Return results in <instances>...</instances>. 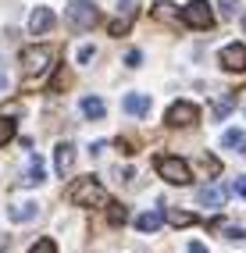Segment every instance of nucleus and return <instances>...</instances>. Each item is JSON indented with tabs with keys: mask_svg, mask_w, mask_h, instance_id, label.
<instances>
[{
	"mask_svg": "<svg viewBox=\"0 0 246 253\" xmlns=\"http://www.w3.org/2000/svg\"><path fill=\"white\" fill-rule=\"evenodd\" d=\"M221 64H225L228 72H243V68H246V46H243V43L225 46V50H221Z\"/></svg>",
	"mask_w": 246,
	"mask_h": 253,
	"instance_id": "9d476101",
	"label": "nucleus"
},
{
	"mask_svg": "<svg viewBox=\"0 0 246 253\" xmlns=\"http://www.w3.org/2000/svg\"><path fill=\"white\" fill-rule=\"evenodd\" d=\"M196 200H200L204 207H225V185L221 182H207L196 189Z\"/></svg>",
	"mask_w": 246,
	"mask_h": 253,
	"instance_id": "0eeeda50",
	"label": "nucleus"
},
{
	"mask_svg": "<svg viewBox=\"0 0 246 253\" xmlns=\"http://www.w3.org/2000/svg\"><path fill=\"white\" fill-rule=\"evenodd\" d=\"M22 182H25V185H40V182H43V161H40V157L29 161V171H25Z\"/></svg>",
	"mask_w": 246,
	"mask_h": 253,
	"instance_id": "f3484780",
	"label": "nucleus"
},
{
	"mask_svg": "<svg viewBox=\"0 0 246 253\" xmlns=\"http://www.w3.org/2000/svg\"><path fill=\"white\" fill-rule=\"evenodd\" d=\"M168 221H171L175 228H186V225H196V214H193V211H178V207H171V211H168Z\"/></svg>",
	"mask_w": 246,
	"mask_h": 253,
	"instance_id": "dca6fc26",
	"label": "nucleus"
},
{
	"mask_svg": "<svg viewBox=\"0 0 246 253\" xmlns=\"http://www.w3.org/2000/svg\"><path fill=\"white\" fill-rule=\"evenodd\" d=\"M14 139V122L11 118H0V146H7Z\"/></svg>",
	"mask_w": 246,
	"mask_h": 253,
	"instance_id": "a211bd4d",
	"label": "nucleus"
},
{
	"mask_svg": "<svg viewBox=\"0 0 246 253\" xmlns=\"http://www.w3.org/2000/svg\"><path fill=\"white\" fill-rule=\"evenodd\" d=\"M82 114L96 122V118H104V114H107V107H104V100H100V96H86V100H82Z\"/></svg>",
	"mask_w": 246,
	"mask_h": 253,
	"instance_id": "ddd939ff",
	"label": "nucleus"
},
{
	"mask_svg": "<svg viewBox=\"0 0 246 253\" xmlns=\"http://www.w3.org/2000/svg\"><path fill=\"white\" fill-rule=\"evenodd\" d=\"M239 143H243V132L239 128H228L225 136H221V146H239Z\"/></svg>",
	"mask_w": 246,
	"mask_h": 253,
	"instance_id": "aec40b11",
	"label": "nucleus"
},
{
	"mask_svg": "<svg viewBox=\"0 0 246 253\" xmlns=\"http://www.w3.org/2000/svg\"><path fill=\"white\" fill-rule=\"evenodd\" d=\"M0 89H7V64L0 61Z\"/></svg>",
	"mask_w": 246,
	"mask_h": 253,
	"instance_id": "cd10ccee",
	"label": "nucleus"
},
{
	"mask_svg": "<svg viewBox=\"0 0 246 253\" xmlns=\"http://www.w3.org/2000/svg\"><path fill=\"white\" fill-rule=\"evenodd\" d=\"M36 214H40V207L32 204V200H25V204H14V207H7V217H11V221H32Z\"/></svg>",
	"mask_w": 246,
	"mask_h": 253,
	"instance_id": "f8f14e48",
	"label": "nucleus"
},
{
	"mask_svg": "<svg viewBox=\"0 0 246 253\" xmlns=\"http://www.w3.org/2000/svg\"><path fill=\"white\" fill-rule=\"evenodd\" d=\"M96 22H100V11H96L89 0H72V11H68V25H72V29L86 32V29H93Z\"/></svg>",
	"mask_w": 246,
	"mask_h": 253,
	"instance_id": "20e7f679",
	"label": "nucleus"
},
{
	"mask_svg": "<svg viewBox=\"0 0 246 253\" xmlns=\"http://www.w3.org/2000/svg\"><path fill=\"white\" fill-rule=\"evenodd\" d=\"M107 221H111L114 228H122V225L128 221V211H125V204H118V200H111V204H107Z\"/></svg>",
	"mask_w": 246,
	"mask_h": 253,
	"instance_id": "4468645a",
	"label": "nucleus"
},
{
	"mask_svg": "<svg viewBox=\"0 0 246 253\" xmlns=\"http://www.w3.org/2000/svg\"><path fill=\"white\" fill-rule=\"evenodd\" d=\"M50 29H54V11L50 7H36L32 18H29V32L32 36H46Z\"/></svg>",
	"mask_w": 246,
	"mask_h": 253,
	"instance_id": "1a4fd4ad",
	"label": "nucleus"
},
{
	"mask_svg": "<svg viewBox=\"0 0 246 253\" xmlns=\"http://www.w3.org/2000/svg\"><path fill=\"white\" fill-rule=\"evenodd\" d=\"M161 221H164V214L150 211V214H139V217H136V228H139V232H157Z\"/></svg>",
	"mask_w": 246,
	"mask_h": 253,
	"instance_id": "2eb2a0df",
	"label": "nucleus"
},
{
	"mask_svg": "<svg viewBox=\"0 0 246 253\" xmlns=\"http://www.w3.org/2000/svg\"><path fill=\"white\" fill-rule=\"evenodd\" d=\"M171 7H175V4H168V0H164V4H157V18H171V14H175Z\"/></svg>",
	"mask_w": 246,
	"mask_h": 253,
	"instance_id": "393cba45",
	"label": "nucleus"
},
{
	"mask_svg": "<svg viewBox=\"0 0 246 253\" xmlns=\"http://www.w3.org/2000/svg\"><path fill=\"white\" fill-rule=\"evenodd\" d=\"M0 253H4V243H0Z\"/></svg>",
	"mask_w": 246,
	"mask_h": 253,
	"instance_id": "2f4dec72",
	"label": "nucleus"
},
{
	"mask_svg": "<svg viewBox=\"0 0 246 253\" xmlns=\"http://www.w3.org/2000/svg\"><path fill=\"white\" fill-rule=\"evenodd\" d=\"M139 61H143V54H139V50H128V54H125V64H132V68H136Z\"/></svg>",
	"mask_w": 246,
	"mask_h": 253,
	"instance_id": "bb28decb",
	"label": "nucleus"
},
{
	"mask_svg": "<svg viewBox=\"0 0 246 253\" xmlns=\"http://www.w3.org/2000/svg\"><path fill=\"white\" fill-rule=\"evenodd\" d=\"M68 200H72L75 207H104L107 204V189L93 175H86V178H79L72 189H68Z\"/></svg>",
	"mask_w": 246,
	"mask_h": 253,
	"instance_id": "f257e3e1",
	"label": "nucleus"
},
{
	"mask_svg": "<svg viewBox=\"0 0 246 253\" xmlns=\"http://www.w3.org/2000/svg\"><path fill=\"white\" fill-rule=\"evenodd\" d=\"M68 82H72V75H68V72H64V68H61V72L54 75V82H50V93H61L64 86H68Z\"/></svg>",
	"mask_w": 246,
	"mask_h": 253,
	"instance_id": "6ab92c4d",
	"label": "nucleus"
},
{
	"mask_svg": "<svg viewBox=\"0 0 246 253\" xmlns=\"http://www.w3.org/2000/svg\"><path fill=\"white\" fill-rule=\"evenodd\" d=\"M196 118H200V107L189 104V100H178V104H171V107H168L164 122H168L171 128H186V125H193V122H196Z\"/></svg>",
	"mask_w": 246,
	"mask_h": 253,
	"instance_id": "423d86ee",
	"label": "nucleus"
},
{
	"mask_svg": "<svg viewBox=\"0 0 246 253\" xmlns=\"http://www.w3.org/2000/svg\"><path fill=\"white\" fill-rule=\"evenodd\" d=\"M189 253H207V246L204 243H189Z\"/></svg>",
	"mask_w": 246,
	"mask_h": 253,
	"instance_id": "c756f323",
	"label": "nucleus"
},
{
	"mask_svg": "<svg viewBox=\"0 0 246 253\" xmlns=\"http://www.w3.org/2000/svg\"><path fill=\"white\" fill-rule=\"evenodd\" d=\"M218 232L225 235V239H236V243H239V239H246V232H243V228H218Z\"/></svg>",
	"mask_w": 246,
	"mask_h": 253,
	"instance_id": "5701e85b",
	"label": "nucleus"
},
{
	"mask_svg": "<svg viewBox=\"0 0 246 253\" xmlns=\"http://www.w3.org/2000/svg\"><path fill=\"white\" fill-rule=\"evenodd\" d=\"M154 168H157V175L161 178H168L171 185H186L189 178H193V171H189V164L182 161V157H154Z\"/></svg>",
	"mask_w": 246,
	"mask_h": 253,
	"instance_id": "7ed1b4c3",
	"label": "nucleus"
},
{
	"mask_svg": "<svg viewBox=\"0 0 246 253\" xmlns=\"http://www.w3.org/2000/svg\"><path fill=\"white\" fill-rule=\"evenodd\" d=\"M22 68H25L29 79L43 75L46 68H54V50L50 46H25L22 50Z\"/></svg>",
	"mask_w": 246,
	"mask_h": 253,
	"instance_id": "f03ea898",
	"label": "nucleus"
},
{
	"mask_svg": "<svg viewBox=\"0 0 246 253\" xmlns=\"http://www.w3.org/2000/svg\"><path fill=\"white\" fill-rule=\"evenodd\" d=\"M146 111H150V96H143V93H128V96H125V114L143 118Z\"/></svg>",
	"mask_w": 246,
	"mask_h": 253,
	"instance_id": "9b49d317",
	"label": "nucleus"
},
{
	"mask_svg": "<svg viewBox=\"0 0 246 253\" xmlns=\"http://www.w3.org/2000/svg\"><path fill=\"white\" fill-rule=\"evenodd\" d=\"M218 4H221V14H225V18H228V14H236V0H218Z\"/></svg>",
	"mask_w": 246,
	"mask_h": 253,
	"instance_id": "a878e982",
	"label": "nucleus"
},
{
	"mask_svg": "<svg viewBox=\"0 0 246 253\" xmlns=\"http://www.w3.org/2000/svg\"><path fill=\"white\" fill-rule=\"evenodd\" d=\"M29 253H57V243H54V239H40Z\"/></svg>",
	"mask_w": 246,
	"mask_h": 253,
	"instance_id": "412c9836",
	"label": "nucleus"
},
{
	"mask_svg": "<svg viewBox=\"0 0 246 253\" xmlns=\"http://www.w3.org/2000/svg\"><path fill=\"white\" fill-rule=\"evenodd\" d=\"M72 164H75V146H72V143H57V150H54V168H57V175L68 178V175H72Z\"/></svg>",
	"mask_w": 246,
	"mask_h": 253,
	"instance_id": "6e6552de",
	"label": "nucleus"
},
{
	"mask_svg": "<svg viewBox=\"0 0 246 253\" xmlns=\"http://www.w3.org/2000/svg\"><path fill=\"white\" fill-rule=\"evenodd\" d=\"M228 111H232V96H225V100H214V118H225Z\"/></svg>",
	"mask_w": 246,
	"mask_h": 253,
	"instance_id": "4be33fe9",
	"label": "nucleus"
},
{
	"mask_svg": "<svg viewBox=\"0 0 246 253\" xmlns=\"http://www.w3.org/2000/svg\"><path fill=\"white\" fill-rule=\"evenodd\" d=\"M243 29H246V14H243Z\"/></svg>",
	"mask_w": 246,
	"mask_h": 253,
	"instance_id": "7c9ffc66",
	"label": "nucleus"
},
{
	"mask_svg": "<svg viewBox=\"0 0 246 253\" xmlns=\"http://www.w3.org/2000/svg\"><path fill=\"white\" fill-rule=\"evenodd\" d=\"M236 193L246 200V175H243V178H236Z\"/></svg>",
	"mask_w": 246,
	"mask_h": 253,
	"instance_id": "c85d7f7f",
	"label": "nucleus"
},
{
	"mask_svg": "<svg viewBox=\"0 0 246 253\" xmlns=\"http://www.w3.org/2000/svg\"><path fill=\"white\" fill-rule=\"evenodd\" d=\"M93 54H96V50H93V46H82V50H79V54H75V61H79V64H86V61H93Z\"/></svg>",
	"mask_w": 246,
	"mask_h": 253,
	"instance_id": "b1692460",
	"label": "nucleus"
},
{
	"mask_svg": "<svg viewBox=\"0 0 246 253\" xmlns=\"http://www.w3.org/2000/svg\"><path fill=\"white\" fill-rule=\"evenodd\" d=\"M182 18L193 29H210V25H214V11H210L207 0H189V4L182 7Z\"/></svg>",
	"mask_w": 246,
	"mask_h": 253,
	"instance_id": "39448f33",
	"label": "nucleus"
}]
</instances>
